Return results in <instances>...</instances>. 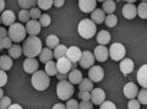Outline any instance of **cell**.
I'll use <instances>...</instances> for the list:
<instances>
[{"label":"cell","instance_id":"6da1fadb","mask_svg":"<svg viewBox=\"0 0 147 109\" xmlns=\"http://www.w3.org/2000/svg\"><path fill=\"white\" fill-rule=\"evenodd\" d=\"M42 42L38 37L36 36H31L25 39V43L22 45V53L25 54V57L27 58H33L38 57L40 52H42Z\"/></svg>","mask_w":147,"mask_h":109},{"label":"cell","instance_id":"7a4b0ae2","mask_svg":"<svg viewBox=\"0 0 147 109\" xmlns=\"http://www.w3.org/2000/svg\"><path fill=\"white\" fill-rule=\"evenodd\" d=\"M31 82H32V86H33L37 91H45L49 87L50 77L45 74L44 70H38L32 75Z\"/></svg>","mask_w":147,"mask_h":109},{"label":"cell","instance_id":"3957f363","mask_svg":"<svg viewBox=\"0 0 147 109\" xmlns=\"http://www.w3.org/2000/svg\"><path fill=\"white\" fill-rule=\"evenodd\" d=\"M77 31H79V34L82 38L90 39L97 32V27H96V24L91 19H85V20L80 21Z\"/></svg>","mask_w":147,"mask_h":109},{"label":"cell","instance_id":"277c9868","mask_svg":"<svg viewBox=\"0 0 147 109\" xmlns=\"http://www.w3.org/2000/svg\"><path fill=\"white\" fill-rule=\"evenodd\" d=\"M7 33L9 36L7 37L10 38L12 42L15 43H20L22 40H25L26 37V27L22 25V24H13L12 26H10V28L7 30Z\"/></svg>","mask_w":147,"mask_h":109},{"label":"cell","instance_id":"5b68a950","mask_svg":"<svg viewBox=\"0 0 147 109\" xmlns=\"http://www.w3.org/2000/svg\"><path fill=\"white\" fill-rule=\"evenodd\" d=\"M57 93L58 97L63 101H69L74 96V86L69 81H59L57 86Z\"/></svg>","mask_w":147,"mask_h":109},{"label":"cell","instance_id":"8992f818","mask_svg":"<svg viewBox=\"0 0 147 109\" xmlns=\"http://www.w3.org/2000/svg\"><path fill=\"white\" fill-rule=\"evenodd\" d=\"M126 54L125 47L121 43H113L109 48V57L115 61H121Z\"/></svg>","mask_w":147,"mask_h":109},{"label":"cell","instance_id":"52a82bcc","mask_svg":"<svg viewBox=\"0 0 147 109\" xmlns=\"http://www.w3.org/2000/svg\"><path fill=\"white\" fill-rule=\"evenodd\" d=\"M94 57H93V53L90 52V50H85L82 53L81 59H80V66H82L84 69H91L92 66L94 65Z\"/></svg>","mask_w":147,"mask_h":109},{"label":"cell","instance_id":"ba28073f","mask_svg":"<svg viewBox=\"0 0 147 109\" xmlns=\"http://www.w3.org/2000/svg\"><path fill=\"white\" fill-rule=\"evenodd\" d=\"M123 16L127 20H132L135 19L136 15H137V7L134 5V1H129L126 3L125 5L123 6V10H121Z\"/></svg>","mask_w":147,"mask_h":109},{"label":"cell","instance_id":"9c48e42d","mask_svg":"<svg viewBox=\"0 0 147 109\" xmlns=\"http://www.w3.org/2000/svg\"><path fill=\"white\" fill-rule=\"evenodd\" d=\"M88 77L92 82H99L103 80L104 77V71L102 69V66H92L88 70Z\"/></svg>","mask_w":147,"mask_h":109},{"label":"cell","instance_id":"30bf717a","mask_svg":"<svg viewBox=\"0 0 147 109\" xmlns=\"http://www.w3.org/2000/svg\"><path fill=\"white\" fill-rule=\"evenodd\" d=\"M57 70H58L59 74H66L67 75V72H70L72 70V63L66 57L59 59L57 61Z\"/></svg>","mask_w":147,"mask_h":109},{"label":"cell","instance_id":"8fae6325","mask_svg":"<svg viewBox=\"0 0 147 109\" xmlns=\"http://www.w3.org/2000/svg\"><path fill=\"white\" fill-rule=\"evenodd\" d=\"M105 99V92L102 88H93L91 91V102L96 106H100Z\"/></svg>","mask_w":147,"mask_h":109},{"label":"cell","instance_id":"7c38bea8","mask_svg":"<svg viewBox=\"0 0 147 109\" xmlns=\"http://www.w3.org/2000/svg\"><path fill=\"white\" fill-rule=\"evenodd\" d=\"M139 87L134 82H129L124 86V96L129 99H135L139 94Z\"/></svg>","mask_w":147,"mask_h":109},{"label":"cell","instance_id":"4fadbf2b","mask_svg":"<svg viewBox=\"0 0 147 109\" xmlns=\"http://www.w3.org/2000/svg\"><path fill=\"white\" fill-rule=\"evenodd\" d=\"M81 55H82V52L80 50L79 47H70V48H67L66 58L72 63V64H74V63H79L80 59H81Z\"/></svg>","mask_w":147,"mask_h":109},{"label":"cell","instance_id":"5bb4252c","mask_svg":"<svg viewBox=\"0 0 147 109\" xmlns=\"http://www.w3.org/2000/svg\"><path fill=\"white\" fill-rule=\"evenodd\" d=\"M109 57V49H107V47L104 45H98V47L94 48V59L98 61H105Z\"/></svg>","mask_w":147,"mask_h":109},{"label":"cell","instance_id":"9a60e30c","mask_svg":"<svg viewBox=\"0 0 147 109\" xmlns=\"http://www.w3.org/2000/svg\"><path fill=\"white\" fill-rule=\"evenodd\" d=\"M24 70L27 74L33 75L36 71H38V60H36L33 58H27L24 61Z\"/></svg>","mask_w":147,"mask_h":109},{"label":"cell","instance_id":"2e32d148","mask_svg":"<svg viewBox=\"0 0 147 109\" xmlns=\"http://www.w3.org/2000/svg\"><path fill=\"white\" fill-rule=\"evenodd\" d=\"M137 82L140 86H142V88L147 89V64L142 65L139 71H137Z\"/></svg>","mask_w":147,"mask_h":109},{"label":"cell","instance_id":"e0dca14e","mask_svg":"<svg viewBox=\"0 0 147 109\" xmlns=\"http://www.w3.org/2000/svg\"><path fill=\"white\" fill-rule=\"evenodd\" d=\"M96 5L97 3L94 0H80L79 1L80 10L84 12H93L96 10Z\"/></svg>","mask_w":147,"mask_h":109},{"label":"cell","instance_id":"ac0fdd59","mask_svg":"<svg viewBox=\"0 0 147 109\" xmlns=\"http://www.w3.org/2000/svg\"><path fill=\"white\" fill-rule=\"evenodd\" d=\"M26 32L30 33L31 36H36L40 32V24L39 21L36 20H30L26 24Z\"/></svg>","mask_w":147,"mask_h":109},{"label":"cell","instance_id":"d6986e66","mask_svg":"<svg viewBox=\"0 0 147 109\" xmlns=\"http://www.w3.org/2000/svg\"><path fill=\"white\" fill-rule=\"evenodd\" d=\"M1 24H4V26H12L15 24V13L11 10H5L1 13Z\"/></svg>","mask_w":147,"mask_h":109},{"label":"cell","instance_id":"ffe728a7","mask_svg":"<svg viewBox=\"0 0 147 109\" xmlns=\"http://www.w3.org/2000/svg\"><path fill=\"white\" fill-rule=\"evenodd\" d=\"M120 71L123 72V74H130V72H132V70H134V61L131 60V59H127V58H124L123 60L120 61Z\"/></svg>","mask_w":147,"mask_h":109},{"label":"cell","instance_id":"44dd1931","mask_svg":"<svg viewBox=\"0 0 147 109\" xmlns=\"http://www.w3.org/2000/svg\"><path fill=\"white\" fill-rule=\"evenodd\" d=\"M67 79H69V82L72 83V85H77L82 81V72L77 69H72L70 72L67 74Z\"/></svg>","mask_w":147,"mask_h":109},{"label":"cell","instance_id":"7402d4cb","mask_svg":"<svg viewBox=\"0 0 147 109\" xmlns=\"http://www.w3.org/2000/svg\"><path fill=\"white\" fill-rule=\"evenodd\" d=\"M91 20L94 22L96 25L102 24V22L105 20V13L102 9H96V10L91 13Z\"/></svg>","mask_w":147,"mask_h":109},{"label":"cell","instance_id":"603a6c76","mask_svg":"<svg viewBox=\"0 0 147 109\" xmlns=\"http://www.w3.org/2000/svg\"><path fill=\"white\" fill-rule=\"evenodd\" d=\"M38 57H39V61H42L43 64H47V63L52 61L53 58H54L52 49H49V48L42 49V52H40V54H39Z\"/></svg>","mask_w":147,"mask_h":109},{"label":"cell","instance_id":"cb8c5ba5","mask_svg":"<svg viewBox=\"0 0 147 109\" xmlns=\"http://www.w3.org/2000/svg\"><path fill=\"white\" fill-rule=\"evenodd\" d=\"M12 67V59L9 55H1L0 57V70L9 71Z\"/></svg>","mask_w":147,"mask_h":109},{"label":"cell","instance_id":"d4e9b609","mask_svg":"<svg viewBox=\"0 0 147 109\" xmlns=\"http://www.w3.org/2000/svg\"><path fill=\"white\" fill-rule=\"evenodd\" d=\"M97 42L99 45H105L110 42V33L108 31H100L97 33Z\"/></svg>","mask_w":147,"mask_h":109},{"label":"cell","instance_id":"484cf974","mask_svg":"<svg viewBox=\"0 0 147 109\" xmlns=\"http://www.w3.org/2000/svg\"><path fill=\"white\" fill-rule=\"evenodd\" d=\"M66 52H67V47H65L64 44H59L58 47L54 49L53 55H54V58L57 59V60H59V59L66 57Z\"/></svg>","mask_w":147,"mask_h":109},{"label":"cell","instance_id":"4316f807","mask_svg":"<svg viewBox=\"0 0 147 109\" xmlns=\"http://www.w3.org/2000/svg\"><path fill=\"white\" fill-rule=\"evenodd\" d=\"M22 55V47L18 44H12V47L9 49V57L11 59H18Z\"/></svg>","mask_w":147,"mask_h":109},{"label":"cell","instance_id":"83f0119b","mask_svg":"<svg viewBox=\"0 0 147 109\" xmlns=\"http://www.w3.org/2000/svg\"><path fill=\"white\" fill-rule=\"evenodd\" d=\"M103 9L102 10L104 11V13H108V15H112V13L115 11V3L113 1V0H105L103 1Z\"/></svg>","mask_w":147,"mask_h":109},{"label":"cell","instance_id":"f1b7e54d","mask_svg":"<svg viewBox=\"0 0 147 109\" xmlns=\"http://www.w3.org/2000/svg\"><path fill=\"white\" fill-rule=\"evenodd\" d=\"M44 71H45V74H47L48 76H55L58 74L57 63H54V60L47 63V64H45V67H44Z\"/></svg>","mask_w":147,"mask_h":109},{"label":"cell","instance_id":"f546056e","mask_svg":"<svg viewBox=\"0 0 147 109\" xmlns=\"http://www.w3.org/2000/svg\"><path fill=\"white\" fill-rule=\"evenodd\" d=\"M93 89V83L90 79H82L80 82V92H91Z\"/></svg>","mask_w":147,"mask_h":109},{"label":"cell","instance_id":"4dcf8cb0","mask_svg":"<svg viewBox=\"0 0 147 109\" xmlns=\"http://www.w3.org/2000/svg\"><path fill=\"white\" fill-rule=\"evenodd\" d=\"M45 43H47V47L49 49H55L59 45V38L55 34H50L45 39Z\"/></svg>","mask_w":147,"mask_h":109},{"label":"cell","instance_id":"1f68e13d","mask_svg":"<svg viewBox=\"0 0 147 109\" xmlns=\"http://www.w3.org/2000/svg\"><path fill=\"white\" fill-rule=\"evenodd\" d=\"M137 15L141 19H147V1L140 3V5L137 6Z\"/></svg>","mask_w":147,"mask_h":109},{"label":"cell","instance_id":"d6a6232c","mask_svg":"<svg viewBox=\"0 0 147 109\" xmlns=\"http://www.w3.org/2000/svg\"><path fill=\"white\" fill-rule=\"evenodd\" d=\"M104 22H105V25H107L108 27H112V28H113V27H115L117 24H118V17L114 15V13H112V15L105 16Z\"/></svg>","mask_w":147,"mask_h":109},{"label":"cell","instance_id":"836d02e7","mask_svg":"<svg viewBox=\"0 0 147 109\" xmlns=\"http://www.w3.org/2000/svg\"><path fill=\"white\" fill-rule=\"evenodd\" d=\"M37 5H38V9H40V10H49L53 5V0H38Z\"/></svg>","mask_w":147,"mask_h":109},{"label":"cell","instance_id":"e575fe53","mask_svg":"<svg viewBox=\"0 0 147 109\" xmlns=\"http://www.w3.org/2000/svg\"><path fill=\"white\" fill-rule=\"evenodd\" d=\"M36 1L34 0H20L18 1V5L22 7V10H28V9H32L34 6Z\"/></svg>","mask_w":147,"mask_h":109},{"label":"cell","instance_id":"d590c367","mask_svg":"<svg viewBox=\"0 0 147 109\" xmlns=\"http://www.w3.org/2000/svg\"><path fill=\"white\" fill-rule=\"evenodd\" d=\"M137 101H139L140 104H147V89L146 88H142L141 91H139Z\"/></svg>","mask_w":147,"mask_h":109},{"label":"cell","instance_id":"8d00e7d4","mask_svg":"<svg viewBox=\"0 0 147 109\" xmlns=\"http://www.w3.org/2000/svg\"><path fill=\"white\" fill-rule=\"evenodd\" d=\"M31 19V15H30V10H21L18 12V20L21 22H28Z\"/></svg>","mask_w":147,"mask_h":109},{"label":"cell","instance_id":"74e56055","mask_svg":"<svg viewBox=\"0 0 147 109\" xmlns=\"http://www.w3.org/2000/svg\"><path fill=\"white\" fill-rule=\"evenodd\" d=\"M30 15H31V19L32 20H38L42 17V13H40V9L38 7H32L31 10H30Z\"/></svg>","mask_w":147,"mask_h":109},{"label":"cell","instance_id":"f35d334b","mask_svg":"<svg viewBox=\"0 0 147 109\" xmlns=\"http://www.w3.org/2000/svg\"><path fill=\"white\" fill-rule=\"evenodd\" d=\"M50 22H52V19H50V16L48 15V13H44V15H42V17L39 19V24H40V26L47 27V26L50 25Z\"/></svg>","mask_w":147,"mask_h":109},{"label":"cell","instance_id":"ab89813d","mask_svg":"<svg viewBox=\"0 0 147 109\" xmlns=\"http://www.w3.org/2000/svg\"><path fill=\"white\" fill-rule=\"evenodd\" d=\"M10 106H11V99L9 97H3V99H0V109H9Z\"/></svg>","mask_w":147,"mask_h":109},{"label":"cell","instance_id":"60d3db41","mask_svg":"<svg viewBox=\"0 0 147 109\" xmlns=\"http://www.w3.org/2000/svg\"><path fill=\"white\" fill-rule=\"evenodd\" d=\"M99 109H117V106L113 102H110V101H104L99 106Z\"/></svg>","mask_w":147,"mask_h":109},{"label":"cell","instance_id":"b9f144b4","mask_svg":"<svg viewBox=\"0 0 147 109\" xmlns=\"http://www.w3.org/2000/svg\"><path fill=\"white\" fill-rule=\"evenodd\" d=\"M127 108H129V109H140V103H139V101H137V99H129Z\"/></svg>","mask_w":147,"mask_h":109},{"label":"cell","instance_id":"7bdbcfd3","mask_svg":"<svg viewBox=\"0 0 147 109\" xmlns=\"http://www.w3.org/2000/svg\"><path fill=\"white\" fill-rule=\"evenodd\" d=\"M7 83V75L5 71L0 70V88L3 87V86H5Z\"/></svg>","mask_w":147,"mask_h":109},{"label":"cell","instance_id":"ee69618b","mask_svg":"<svg viewBox=\"0 0 147 109\" xmlns=\"http://www.w3.org/2000/svg\"><path fill=\"white\" fill-rule=\"evenodd\" d=\"M66 109H79V103L75 99H69L66 103Z\"/></svg>","mask_w":147,"mask_h":109},{"label":"cell","instance_id":"f6af8a7d","mask_svg":"<svg viewBox=\"0 0 147 109\" xmlns=\"http://www.w3.org/2000/svg\"><path fill=\"white\" fill-rule=\"evenodd\" d=\"M93 108V104L91 101H82L79 104V109H92Z\"/></svg>","mask_w":147,"mask_h":109},{"label":"cell","instance_id":"bcb514c9","mask_svg":"<svg viewBox=\"0 0 147 109\" xmlns=\"http://www.w3.org/2000/svg\"><path fill=\"white\" fill-rule=\"evenodd\" d=\"M79 97L82 101H91V92H80Z\"/></svg>","mask_w":147,"mask_h":109},{"label":"cell","instance_id":"7dc6e473","mask_svg":"<svg viewBox=\"0 0 147 109\" xmlns=\"http://www.w3.org/2000/svg\"><path fill=\"white\" fill-rule=\"evenodd\" d=\"M12 47V40L9 38V37H6L5 39L3 40V48H7V49H10Z\"/></svg>","mask_w":147,"mask_h":109},{"label":"cell","instance_id":"c3c4849f","mask_svg":"<svg viewBox=\"0 0 147 109\" xmlns=\"http://www.w3.org/2000/svg\"><path fill=\"white\" fill-rule=\"evenodd\" d=\"M7 36H9L7 30L5 27H0V38H6Z\"/></svg>","mask_w":147,"mask_h":109},{"label":"cell","instance_id":"681fc988","mask_svg":"<svg viewBox=\"0 0 147 109\" xmlns=\"http://www.w3.org/2000/svg\"><path fill=\"white\" fill-rule=\"evenodd\" d=\"M55 76H57L60 81H65V80L67 79V75H66V74H59V72H58V74L55 75Z\"/></svg>","mask_w":147,"mask_h":109},{"label":"cell","instance_id":"f907efd6","mask_svg":"<svg viewBox=\"0 0 147 109\" xmlns=\"http://www.w3.org/2000/svg\"><path fill=\"white\" fill-rule=\"evenodd\" d=\"M53 5L60 7V6L64 5V0H54V1H53Z\"/></svg>","mask_w":147,"mask_h":109},{"label":"cell","instance_id":"816d5d0a","mask_svg":"<svg viewBox=\"0 0 147 109\" xmlns=\"http://www.w3.org/2000/svg\"><path fill=\"white\" fill-rule=\"evenodd\" d=\"M53 109H66V107L64 106V104H61V103H57L55 106L53 107Z\"/></svg>","mask_w":147,"mask_h":109},{"label":"cell","instance_id":"f5cc1de1","mask_svg":"<svg viewBox=\"0 0 147 109\" xmlns=\"http://www.w3.org/2000/svg\"><path fill=\"white\" fill-rule=\"evenodd\" d=\"M4 9H5V1H4V0H0V12L5 11Z\"/></svg>","mask_w":147,"mask_h":109},{"label":"cell","instance_id":"db71d44e","mask_svg":"<svg viewBox=\"0 0 147 109\" xmlns=\"http://www.w3.org/2000/svg\"><path fill=\"white\" fill-rule=\"evenodd\" d=\"M9 109H22V107L20 106V104H11L10 107H9Z\"/></svg>","mask_w":147,"mask_h":109},{"label":"cell","instance_id":"11a10c76","mask_svg":"<svg viewBox=\"0 0 147 109\" xmlns=\"http://www.w3.org/2000/svg\"><path fill=\"white\" fill-rule=\"evenodd\" d=\"M4 39H5V38H0V50H3V49H4L3 48V40Z\"/></svg>","mask_w":147,"mask_h":109},{"label":"cell","instance_id":"9f6ffc18","mask_svg":"<svg viewBox=\"0 0 147 109\" xmlns=\"http://www.w3.org/2000/svg\"><path fill=\"white\" fill-rule=\"evenodd\" d=\"M3 97H4V91L3 88H0V99H3Z\"/></svg>","mask_w":147,"mask_h":109},{"label":"cell","instance_id":"6f0895ef","mask_svg":"<svg viewBox=\"0 0 147 109\" xmlns=\"http://www.w3.org/2000/svg\"><path fill=\"white\" fill-rule=\"evenodd\" d=\"M0 25H1V17H0Z\"/></svg>","mask_w":147,"mask_h":109}]
</instances>
